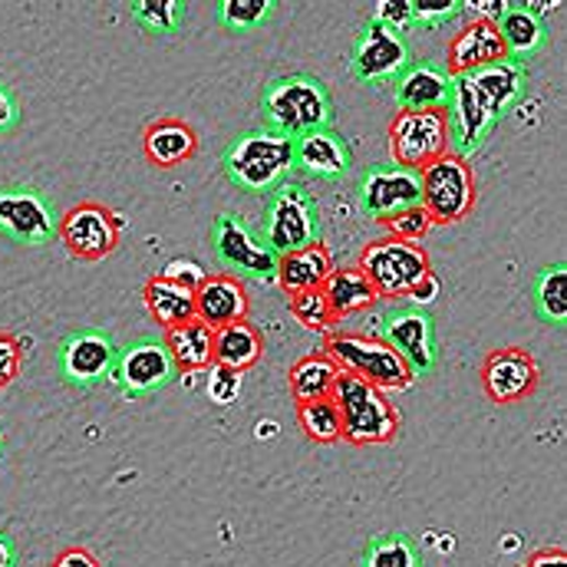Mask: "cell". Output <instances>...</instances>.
I'll return each mask as SVG.
<instances>
[{"instance_id": "cell-37", "label": "cell", "mask_w": 567, "mask_h": 567, "mask_svg": "<svg viewBox=\"0 0 567 567\" xmlns=\"http://www.w3.org/2000/svg\"><path fill=\"white\" fill-rule=\"evenodd\" d=\"M429 228H432V218H429L423 205H413V208H403V212L383 218V231L393 241H413L416 245Z\"/></svg>"}, {"instance_id": "cell-6", "label": "cell", "mask_w": 567, "mask_h": 567, "mask_svg": "<svg viewBox=\"0 0 567 567\" xmlns=\"http://www.w3.org/2000/svg\"><path fill=\"white\" fill-rule=\"evenodd\" d=\"M357 268L377 290V297H393V300L406 297L425 275H432V261L420 245L393 241V238L370 241L360 251Z\"/></svg>"}, {"instance_id": "cell-26", "label": "cell", "mask_w": 567, "mask_h": 567, "mask_svg": "<svg viewBox=\"0 0 567 567\" xmlns=\"http://www.w3.org/2000/svg\"><path fill=\"white\" fill-rule=\"evenodd\" d=\"M165 350L178 373H202L215 367V330L202 320H188L182 327L165 330Z\"/></svg>"}, {"instance_id": "cell-43", "label": "cell", "mask_w": 567, "mask_h": 567, "mask_svg": "<svg viewBox=\"0 0 567 567\" xmlns=\"http://www.w3.org/2000/svg\"><path fill=\"white\" fill-rule=\"evenodd\" d=\"M20 126V103L17 96L0 83V133H10Z\"/></svg>"}, {"instance_id": "cell-25", "label": "cell", "mask_w": 567, "mask_h": 567, "mask_svg": "<svg viewBox=\"0 0 567 567\" xmlns=\"http://www.w3.org/2000/svg\"><path fill=\"white\" fill-rule=\"evenodd\" d=\"M330 275H333V255H330L327 241H317L310 248L281 255L275 281L287 293H297V290H320Z\"/></svg>"}, {"instance_id": "cell-8", "label": "cell", "mask_w": 567, "mask_h": 567, "mask_svg": "<svg viewBox=\"0 0 567 567\" xmlns=\"http://www.w3.org/2000/svg\"><path fill=\"white\" fill-rule=\"evenodd\" d=\"M265 245L281 258L290 251L310 248L320 241V212L307 188L281 185L275 198L268 202V221H265Z\"/></svg>"}, {"instance_id": "cell-4", "label": "cell", "mask_w": 567, "mask_h": 567, "mask_svg": "<svg viewBox=\"0 0 567 567\" xmlns=\"http://www.w3.org/2000/svg\"><path fill=\"white\" fill-rule=\"evenodd\" d=\"M221 168L228 182L241 192H271L293 168V140L271 130H251L231 142Z\"/></svg>"}, {"instance_id": "cell-46", "label": "cell", "mask_w": 567, "mask_h": 567, "mask_svg": "<svg viewBox=\"0 0 567 567\" xmlns=\"http://www.w3.org/2000/svg\"><path fill=\"white\" fill-rule=\"evenodd\" d=\"M525 567H567V551L565 548H538Z\"/></svg>"}, {"instance_id": "cell-34", "label": "cell", "mask_w": 567, "mask_h": 567, "mask_svg": "<svg viewBox=\"0 0 567 567\" xmlns=\"http://www.w3.org/2000/svg\"><path fill=\"white\" fill-rule=\"evenodd\" d=\"M133 17L148 33H175L185 17V3L178 0H140L133 3Z\"/></svg>"}, {"instance_id": "cell-45", "label": "cell", "mask_w": 567, "mask_h": 567, "mask_svg": "<svg viewBox=\"0 0 567 567\" xmlns=\"http://www.w3.org/2000/svg\"><path fill=\"white\" fill-rule=\"evenodd\" d=\"M435 297H439V278H435V275H425L423 281L416 284V287L406 293V300H413V303H416V310L425 307V303H432Z\"/></svg>"}, {"instance_id": "cell-14", "label": "cell", "mask_w": 567, "mask_h": 567, "mask_svg": "<svg viewBox=\"0 0 567 567\" xmlns=\"http://www.w3.org/2000/svg\"><path fill=\"white\" fill-rule=\"evenodd\" d=\"M56 212L37 188L0 185V235L17 245H47L56 235Z\"/></svg>"}, {"instance_id": "cell-9", "label": "cell", "mask_w": 567, "mask_h": 567, "mask_svg": "<svg viewBox=\"0 0 567 567\" xmlns=\"http://www.w3.org/2000/svg\"><path fill=\"white\" fill-rule=\"evenodd\" d=\"M56 235L63 238L66 251L80 261H103L123 241V221L113 208L100 202H80L63 212Z\"/></svg>"}, {"instance_id": "cell-30", "label": "cell", "mask_w": 567, "mask_h": 567, "mask_svg": "<svg viewBox=\"0 0 567 567\" xmlns=\"http://www.w3.org/2000/svg\"><path fill=\"white\" fill-rule=\"evenodd\" d=\"M320 290H323V297L330 303L333 320L360 313V310H367V307H373L380 300L370 281L360 275V268H333V275L323 281Z\"/></svg>"}, {"instance_id": "cell-16", "label": "cell", "mask_w": 567, "mask_h": 567, "mask_svg": "<svg viewBox=\"0 0 567 567\" xmlns=\"http://www.w3.org/2000/svg\"><path fill=\"white\" fill-rule=\"evenodd\" d=\"M360 208L383 221L403 208L423 205V188H420V172L413 168H400V165H373L357 188Z\"/></svg>"}, {"instance_id": "cell-28", "label": "cell", "mask_w": 567, "mask_h": 567, "mask_svg": "<svg viewBox=\"0 0 567 567\" xmlns=\"http://www.w3.org/2000/svg\"><path fill=\"white\" fill-rule=\"evenodd\" d=\"M261 353H265V340L251 320H238L231 327L215 330V367L248 373L251 367H258Z\"/></svg>"}, {"instance_id": "cell-31", "label": "cell", "mask_w": 567, "mask_h": 567, "mask_svg": "<svg viewBox=\"0 0 567 567\" xmlns=\"http://www.w3.org/2000/svg\"><path fill=\"white\" fill-rule=\"evenodd\" d=\"M532 300L542 320L561 327L567 320V268L565 265H548L535 284H532Z\"/></svg>"}, {"instance_id": "cell-47", "label": "cell", "mask_w": 567, "mask_h": 567, "mask_svg": "<svg viewBox=\"0 0 567 567\" xmlns=\"http://www.w3.org/2000/svg\"><path fill=\"white\" fill-rule=\"evenodd\" d=\"M0 567H17V545L7 535H0Z\"/></svg>"}, {"instance_id": "cell-12", "label": "cell", "mask_w": 567, "mask_h": 567, "mask_svg": "<svg viewBox=\"0 0 567 567\" xmlns=\"http://www.w3.org/2000/svg\"><path fill=\"white\" fill-rule=\"evenodd\" d=\"M215 258L221 261L225 275L255 278V281H275L278 275V255L251 235V228L238 215H218L215 221Z\"/></svg>"}, {"instance_id": "cell-21", "label": "cell", "mask_w": 567, "mask_h": 567, "mask_svg": "<svg viewBox=\"0 0 567 567\" xmlns=\"http://www.w3.org/2000/svg\"><path fill=\"white\" fill-rule=\"evenodd\" d=\"M452 100V73L439 63L413 60L396 76V106L400 113H423V110H449Z\"/></svg>"}, {"instance_id": "cell-10", "label": "cell", "mask_w": 567, "mask_h": 567, "mask_svg": "<svg viewBox=\"0 0 567 567\" xmlns=\"http://www.w3.org/2000/svg\"><path fill=\"white\" fill-rule=\"evenodd\" d=\"M390 155L393 165L420 172L429 162L449 152V116L445 110H423V113H396L390 123Z\"/></svg>"}, {"instance_id": "cell-18", "label": "cell", "mask_w": 567, "mask_h": 567, "mask_svg": "<svg viewBox=\"0 0 567 567\" xmlns=\"http://www.w3.org/2000/svg\"><path fill=\"white\" fill-rule=\"evenodd\" d=\"M380 340L386 347H393L406 367L420 377L429 373L439 360L435 353V327H432V317L425 310H400V313H390L380 327Z\"/></svg>"}, {"instance_id": "cell-40", "label": "cell", "mask_w": 567, "mask_h": 567, "mask_svg": "<svg viewBox=\"0 0 567 567\" xmlns=\"http://www.w3.org/2000/svg\"><path fill=\"white\" fill-rule=\"evenodd\" d=\"M20 367H23V343L13 333L0 330V390L20 377Z\"/></svg>"}, {"instance_id": "cell-7", "label": "cell", "mask_w": 567, "mask_h": 567, "mask_svg": "<svg viewBox=\"0 0 567 567\" xmlns=\"http://www.w3.org/2000/svg\"><path fill=\"white\" fill-rule=\"evenodd\" d=\"M420 188H423V208L432 225H452L462 221L475 208V172L468 158H458L445 152L442 158L420 168Z\"/></svg>"}, {"instance_id": "cell-2", "label": "cell", "mask_w": 567, "mask_h": 567, "mask_svg": "<svg viewBox=\"0 0 567 567\" xmlns=\"http://www.w3.org/2000/svg\"><path fill=\"white\" fill-rule=\"evenodd\" d=\"M265 130L297 140L317 130H333V96L310 73H287L265 86L261 96Z\"/></svg>"}, {"instance_id": "cell-19", "label": "cell", "mask_w": 567, "mask_h": 567, "mask_svg": "<svg viewBox=\"0 0 567 567\" xmlns=\"http://www.w3.org/2000/svg\"><path fill=\"white\" fill-rule=\"evenodd\" d=\"M251 297L241 278L231 275H208L202 287L195 290V320H202L212 330L231 327L238 320H248Z\"/></svg>"}, {"instance_id": "cell-24", "label": "cell", "mask_w": 567, "mask_h": 567, "mask_svg": "<svg viewBox=\"0 0 567 567\" xmlns=\"http://www.w3.org/2000/svg\"><path fill=\"white\" fill-rule=\"evenodd\" d=\"M142 148H145L152 165L172 168V165L188 162L198 152V133L185 120H178V116H158V120H152L145 126Z\"/></svg>"}, {"instance_id": "cell-23", "label": "cell", "mask_w": 567, "mask_h": 567, "mask_svg": "<svg viewBox=\"0 0 567 567\" xmlns=\"http://www.w3.org/2000/svg\"><path fill=\"white\" fill-rule=\"evenodd\" d=\"M495 27H498L508 60H518V63H525L528 56L545 50L551 40V27H548L545 13L532 3H505Z\"/></svg>"}, {"instance_id": "cell-22", "label": "cell", "mask_w": 567, "mask_h": 567, "mask_svg": "<svg viewBox=\"0 0 567 567\" xmlns=\"http://www.w3.org/2000/svg\"><path fill=\"white\" fill-rule=\"evenodd\" d=\"M293 168L310 178H343L353 168V148L337 130H317L293 140Z\"/></svg>"}, {"instance_id": "cell-11", "label": "cell", "mask_w": 567, "mask_h": 567, "mask_svg": "<svg viewBox=\"0 0 567 567\" xmlns=\"http://www.w3.org/2000/svg\"><path fill=\"white\" fill-rule=\"evenodd\" d=\"M113 383L130 396H145V393H155V390H165L168 383H175L178 370L165 350L162 340L155 337H142L126 343L123 350H116V360H113V370H110Z\"/></svg>"}, {"instance_id": "cell-48", "label": "cell", "mask_w": 567, "mask_h": 567, "mask_svg": "<svg viewBox=\"0 0 567 567\" xmlns=\"http://www.w3.org/2000/svg\"><path fill=\"white\" fill-rule=\"evenodd\" d=\"M0 449H3V435H0Z\"/></svg>"}, {"instance_id": "cell-39", "label": "cell", "mask_w": 567, "mask_h": 567, "mask_svg": "<svg viewBox=\"0 0 567 567\" xmlns=\"http://www.w3.org/2000/svg\"><path fill=\"white\" fill-rule=\"evenodd\" d=\"M208 400L218 403V406H231L238 400V390H241V373L228 370V367H212L208 373Z\"/></svg>"}, {"instance_id": "cell-5", "label": "cell", "mask_w": 567, "mask_h": 567, "mask_svg": "<svg viewBox=\"0 0 567 567\" xmlns=\"http://www.w3.org/2000/svg\"><path fill=\"white\" fill-rule=\"evenodd\" d=\"M340 370L367 380L370 386L377 390H410L416 383V373L406 367V360L386 347L383 340L377 337H363V333H330L327 337V350Z\"/></svg>"}, {"instance_id": "cell-44", "label": "cell", "mask_w": 567, "mask_h": 567, "mask_svg": "<svg viewBox=\"0 0 567 567\" xmlns=\"http://www.w3.org/2000/svg\"><path fill=\"white\" fill-rule=\"evenodd\" d=\"M50 567H103L90 548H63Z\"/></svg>"}, {"instance_id": "cell-32", "label": "cell", "mask_w": 567, "mask_h": 567, "mask_svg": "<svg viewBox=\"0 0 567 567\" xmlns=\"http://www.w3.org/2000/svg\"><path fill=\"white\" fill-rule=\"evenodd\" d=\"M363 567H423V555L410 535H383L367 545Z\"/></svg>"}, {"instance_id": "cell-35", "label": "cell", "mask_w": 567, "mask_h": 567, "mask_svg": "<svg viewBox=\"0 0 567 567\" xmlns=\"http://www.w3.org/2000/svg\"><path fill=\"white\" fill-rule=\"evenodd\" d=\"M275 13V0H221L218 20L228 30H255Z\"/></svg>"}, {"instance_id": "cell-13", "label": "cell", "mask_w": 567, "mask_h": 567, "mask_svg": "<svg viewBox=\"0 0 567 567\" xmlns=\"http://www.w3.org/2000/svg\"><path fill=\"white\" fill-rule=\"evenodd\" d=\"M410 63H413V50H410L406 37L370 17L353 43V56H350L353 76L363 83L396 80Z\"/></svg>"}, {"instance_id": "cell-20", "label": "cell", "mask_w": 567, "mask_h": 567, "mask_svg": "<svg viewBox=\"0 0 567 567\" xmlns=\"http://www.w3.org/2000/svg\"><path fill=\"white\" fill-rule=\"evenodd\" d=\"M508 60L505 43L498 37V27L492 20H468L452 40H449V53H445V70L455 73H468V70H482L492 63Z\"/></svg>"}, {"instance_id": "cell-1", "label": "cell", "mask_w": 567, "mask_h": 567, "mask_svg": "<svg viewBox=\"0 0 567 567\" xmlns=\"http://www.w3.org/2000/svg\"><path fill=\"white\" fill-rule=\"evenodd\" d=\"M525 63L518 60H502L482 70L455 73L452 76V100H449V152L458 158L475 155L502 113L518 103L525 93Z\"/></svg>"}, {"instance_id": "cell-41", "label": "cell", "mask_w": 567, "mask_h": 567, "mask_svg": "<svg viewBox=\"0 0 567 567\" xmlns=\"http://www.w3.org/2000/svg\"><path fill=\"white\" fill-rule=\"evenodd\" d=\"M373 20L386 23L390 30H406L413 27V0H383L377 10H373Z\"/></svg>"}, {"instance_id": "cell-36", "label": "cell", "mask_w": 567, "mask_h": 567, "mask_svg": "<svg viewBox=\"0 0 567 567\" xmlns=\"http://www.w3.org/2000/svg\"><path fill=\"white\" fill-rule=\"evenodd\" d=\"M290 313L303 327L320 330V333H327L337 323L333 313H330V303H327L323 290H297V293H290Z\"/></svg>"}, {"instance_id": "cell-33", "label": "cell", "mask_w": 567, "mask_h": 567, "mask_svg": "<svg viewBox=\"0 0 567 567\" xmlns=\"http://www.w3.org/2000/svg\"><path fill=\"white\" fill-rule=\"evenodd\" d=\"M297 420H300V429L307 439H313L320 445L340 442V413H337V403L330 396L297 403Z\"/></svg>"}, {"instance_id": "cell-27", "label": "cell", "mask_w": 567, "mask_h": 567, "mask_svg": "<svg viewBox=\"0 0 567 567\" xmlns=\"http://www.w3.org/2000/svg\"><path fill=\"white\" fill-rule=\"evenodd\" d=\"M142 303L152 313V320H158L165 330L195 320V293L178 287V284L165 281L162 275L145 278V284H142Z\"/></svg>"}, {"instance_id": "cell-42", "label": "cell", "mask_w": 567, "mask_h": 567, "mask_svg": "<svg viewBox=\"0 0 567 567\" xmlns=\"http://www.w3.org/2000/svg\"><path fill=\"white\" fill-rule=\"evenodd\" d=\"M162 278L172 284H178V287H185V290H198L202 281L208 278L195 261H172V265H165V271H162Z\"/></svg>"}, {"instance_id": "cell-17", "label": "cell", "mask_w": 567, "mask_h": 567, "mask_svg": "<svg viewBox=\"0 0 567 567\" xmlns=\"http://www.w3.org/2000/svg\"><path fill=\"white\" fill-rule=\"evenodd\" d=\"M538 380H542V370H538L535 357L525 353L522 347H502L485 357L482 386L492 403H502V406L518 403L538 390Z\"/></svg>"}, {"instance_id": "cell-29", "label": "cell", "mask_w": 567, "mask_h": 567, "mask_svg": "<svg viewBox=\"0 0 567 567\" xmlns=\"http://www.w3.org/2000/svg\"><path fill=\"white\" fill-rule=\"evenodd\" d=\"M340 363L330 357V353H310V357H300L290 373H287V383H290V393L297 403H310V400H323L333 393L337 380H340Z\"/></svg>"}, {"instance_id": "cell-15", "label": "cell", "mask_w": 567, "mask_h": 567, "mask_svg": "<svg viewBox=\"0 0 567 567\" xmlns=\"http://www.w3.org/2000/svg\"><path fill=\"white\" fill-rule=\"evenodd\" d=\"M116 360V343L110 340V333L103 330H76L70 337H63L56 363H60V377L76 386V390H93L100 386Z\"/></svg>"}, {"instance_id": "cell-3", "label": "cell", "mask_w": 567, "mask_h": 567, "mask_svg": "<svg viewBox=\"0 0 567 567\" xmlns=\"http://www.w3.org/2000/svg\"><path fill=\"white\" fill-rule=\"evenodd\" d=\"M330 400L337 403V413H340V442L380 445V442H390L400 429L396 406L386 400V393L347 370L340 373Z\"/></svg>"}, {"instance_id": "cell-38", "label": "cell", "mask_w": 567, "mask_h": 567, "mask_svg": "<svg viewBox=\"0 0 567 567\" xmlns=\"http://www.w3.org/2000/svg\"><path fill=\"white\" fill-rule=\"evenodd\" d=\"M465 3L458 0H413V23L420 27H439V23H449L462 13Z\"/></svg>"}]
</instances>
